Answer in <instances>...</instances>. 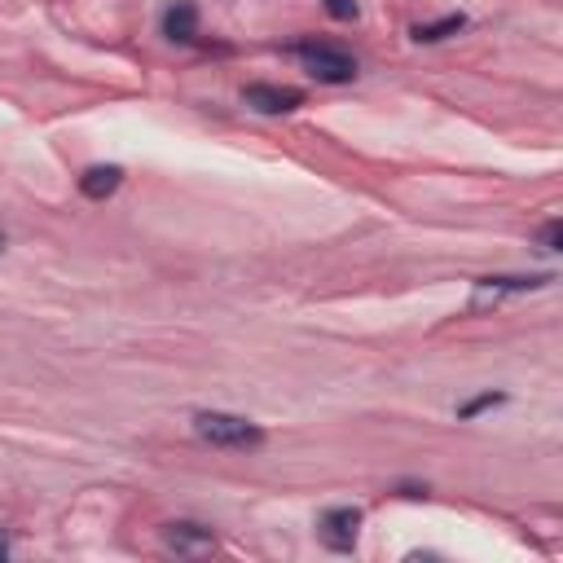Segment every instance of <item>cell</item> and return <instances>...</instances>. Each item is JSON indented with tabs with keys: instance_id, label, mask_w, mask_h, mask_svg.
<instances>
[{
	"instance_id": "obj_1",
	"label": "cell",
	"mask_w": 563,
	"mask_h": 563,
	"mask_svg": "<svg viewBox=\"0 0 563 563\" xmlns=\"http://www.w3.org/2000/svg\"><path fill=\"white\" fill-rule=\"evenodd\" d=\"M194 436L207 440V445H216V449H260L264 445V432L251 423V418L216 414V410L194 414Z\"/></svg>"
},
{
	"instance_id": "obj_2",
	"label": "cell",
	"mask_w": 563,
	"mask_h": 563,
	"mask_svg": "<svg viewBox=\"0 0 563 563\" xmlns=\"http://www.w3.org/2000/svg\"><path fill=\"white\" fill-rule=\"evenodd\" d=\"M295 53H300L304 71L313 75V80H322V84H352V80H357V58H352V53H344L339 44L304 40Z\"/></svg>"
},
{
	"instance_id": "obj_3",
	"label": "cell",
	"mask_w": 563,
	"mask_h": 563,
	"mask_svg": "<svg viewBox=\"0 0 563 563\" xmlns=\"http://www.w3.org/2000/svg\"><path fill=\"white\" fill-rule=\"evenodd\" d=\"M322 542L330 550H339V555H348L352 546H357V533H361V511L357 506H335V511L322 515Z\"/></svg>"
},
{
	"instance_id": "obj_4",
	"label": "cell",
	"mask_w": 563,
	"mask_h": 563,
	"mask_svg": "<svg viewBox=\"0 0 563 563\" xmlns=\"http://www.w3.org/2000/svg\"><path fill=\"white\" fill-rule=\"evenodd\" d=\"M242 102L260 115H286V110L304 106V93L300 88H282V84H247L242 88Z\"/></svg>"
},
{
	"instance_id": "obj_5",
	"label": "cell",
	"mask_w": 563,
	"mask_h": 563,
	"mask_svg": "<svg viewBox=\"0 0 563 563\" xmlns=\"http://www.w3.org/2000/svg\"><path fill=\"white\" fill-rule=\"evenodd\" d=\"M163 546L176 550V555H207V550L216 546V537H212V528H203V524L176 520L163 528Z\"/></svg>"
},
{
	"instance_id": "obj_6",
	"label": "cell",
	"mask_w": 563,
	"mask_h": 563,
	"mask_svg": "<svg viewBox=\"0 0 563 563\" xmlns=\"http://www.w3.org/2000/svg\"><path fill=\"white\" fill-rule=\"evenodd\" d=\"M124 185V168H115V163H102V168H88L80 176V194L93 198V203H102V198H110Z\"/></svg>"
},
{
	"instance_id": "obj_7",
	"label": "cell",
	"mask_w": 563,
	"mask_h": 563,
	"mask_svg": "<svg viewBox=\"0 0 563 563\" xmlns=\"http://www.w3.org/2000/svg\"><path fill=\"white\" fill-rule=\"evenodd\" d=\"M163 31H168V40L190 44L198 36V9L190 5V0H176L168 14H163Z\"/></svg>"
},
{
	"instance_id": "obj_8",
	"label": "cell",
	"mask_w": 563,
	"mask_h": 563,
	"mask_svg": "<svg viewBox=\"0 0 563 563\" xmlns=\"http://www.w3.org/2000/svg\"><path fill=\"white\" fill-rule=\"evenodd\" d=\"M462 27H467V18H462V14H445L440 22H418L414 40L418 44H436V40H445V36H458Z\"/></svg>"
},
{
	"instance_id": "obj_9",
	"label": "cell",
	"mask_w": 563,
	"mask_h": 563,
	"mask_svg": "<svg viewBox=\"0 0 563 563\" xmlns=\"http://www.w3.org/2000/svg\"><path fill=\"white\" fill-rule=\"evenodd\" d=\"M546 282H550L546 273H537V278H484V291H493V295L498 291H542Z\"/></svg>"
},
{
	"instance_id": "obj_10",
	"label": "cell",
	"mask_w": 563,
	"mask_h": 563,
	"mask_svg": "<svg viewBox=\"0 0 563 563\" xmlns=\"http://www.w3.org/2000/svg\"><path fill=\"white\" fill-rule=\"evenodd\" d=\"M502 401H506L502 392H484V396H476V401H467V405H462V410H458V418H476L480 410H493V405H502Z\"/></svg>"
},
{
	"instance_id": "obj_11",
	"label": "cell",
	"mask_w": 563,
	"mask_h": 563,
	"mask_svg": "<svg viewBox=\"0 0 563 563\" xmlns=\"http://www.w3.org/2000/svg\"><path fill=\"white\" fill-rule=\"evenodd\" d=\"M326 14L339 18V22H357V0H322Z\"/></svg>"
},
{
	"instance_id": "obj_12",
	"label": "cell",
	"mask_w": 563,
	"mask_h": 563,
	"mask_svg": "<svg viewBox=\"0 0 563 563\" xmlns=\"http://www.w3.org/2000/svg\"><path fill=\"white\" fill-rule=\"evenodd\" d=\"M537 238H542V247H546V251H559V242H563V220H546L542 234H537Z\"/></svg>"
},
{
	"instance_id": "obj_13",
	"label": "cell",
	"mask_w": 563,
	"mask_h": 563,
	"mask_svg": "<svg viewBox=\"0 0 563 563\" xmlns=\"http://www.w3.org/2000/svg\"><path fill=\"white\" fill-rule=\"evenodd\" d=\"M0 559H9V542H5V537H0Z\"/></svg>"
},
{
	"instance_id": "obj_14",
	"label": "cell",
	"mask_w": 563,
	"mask_h": 563,
	"mask_svg": "<svg viewBox=\"0 0 563 563\" xmlns=\"http://www.w3.org/2000/svg\"><path fill=\"white\" fill-rule=\"evenodd\" d=\"M0 251H5V238H0Z\"/></svg>"
}]
</instances>
